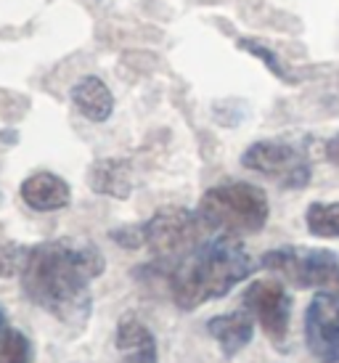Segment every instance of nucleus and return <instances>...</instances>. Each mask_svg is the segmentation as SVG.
I'll list each match as a JSON object with an SVG mask.
<instances>
[{
  "label": "nucleus",
  "instance_id": "aec40b11",
  "mask_svg": "<svg viewBox=\"0 0 339 363\" xmlns=\"http://www.w3.org/2000/svg\"><path fill=\"white\" fill-rule=\"evenodd\" d=\"M11 323H9V318H6V313H3V308H0V334L9 329Z\"/></svg>",
  "mask_w": 339,
  "mask_h": 363
},
{
  "label": "nucleus",
  "instance_id": "7ed1b4c3",
  "mask_svg": "<svg viewBox=\"0 0 339 363\" xmlns=\"http://www.w3.org/2000/svg\"><path fill=\"white\" fill-rule=\"evenodd\" d=\"M196 215L201 218L204 228L230 233V236H247L265 228L270 207L268 196L260 186L244 181H226L204 191Z\"/></svg>",
  "mask_w": 339,
  "mask_h": 363
},
{
  "label": "nucleus",
  "instance_id": "9b49d317",
  "mask_svg": "<svg viewBox=\"0 0 339 363\" xmlns=\"http://www.w3.org/2000/svg\"><path fill=\"white\" fill-rule=\"evenodd\" d=\"M207 332L220 345L223 355L233 358L252 342V337H255V315L247 308L236 313H226V315H215V318L207 321Z\"/></svg>",
  "mask_w": 339,
  "mask_h": 363
},
{
  "label": "nucleus",
  "instance_id": "a211bd4d",
  "mask_svg": "<svg viewBox=\"0 0 339 363\" xmlns=\"http://www.w3.org/2000/svg\"><path fill=\"white\" fill-rule=\"evenodd\" d=\"M111 239L125 247V250H138L143 247V225H130V228H120L111 233Z\"/></svg>",
  "mask_w": 339,
  "mask_h": 363
},
{
  "label": "nucleus",
  "instance_id": "6ab92c4d",
  "mask_svg": "<svg viewBox=\"0 0 339 363\" xmlns=\"http://www.w3.org/2000/svg\"><path fill=\"white\" fill-rule=\"evenodd\" d=\"M326 160L339 167V133L337 135H331L329 141H326Z\"/></svg>",
  "mask_w": 339,
  "mask_h": 363
},
{
  "label": "nucleus",
  "instance_id": "dca6fc26",
  "mask_svg": "<svg viewBox=\"0 0 339 363\" xmlns=\"http://www.w3.org/2000/svg\"><path fill=\"white\" fill-rule=\"evenodd\" d=\"M24 255H27V247H19L13 242L0 244V276L3 279L16 276L21 271V265H24Z\"/></svg>",
  "mask_w": 339,
  "mask_h": 363
},
{
  "label": "nucleus",
  "instance_id": "20e7f679",
  "mask_svg": "<svg viewBox=\"0 0 339 363\" xmlns=\"http://www.w3.org/2000/svg\"><path fill=\"white\" fill-rule=\"evenodd\" d=\"M262 268L279 273L297 289L339 292V255L316 247H279L262 255Z\"/></svg>",
  "mask_w": 339,
  "mask_h": 363
},
{
  "label": "nucleus",
  "instance_id": "f03ea898",
  "mask_svg": "<svg viewBox=\"0 0 339 363\" xmlns=\"http://www.w3.org/2000/svg\"><path fill=\"white\" fill-rule=\"evenodd\" d=\"M255 273V260L239 236L215 233L201 239L183 260L167 271L170 294L180 311H196L210 300H220Z\"/></svg>",
  "mask_w": 339,
  "mask_h": 363
},
{
  "label": "nucleus",
  "instance_id": "f3484780",
  "mask_svg": "<svg viewBox=\"0 0 339 363\" xmlns=\"http://www.w3.org/2000/svg\"><path fill=\"white\" fill-rule=\"evenodd\" d=\"M241 48L244 51H250V53H255V56H260V61L262 64H268V69L273 72V74H279V77H289L287 74V69H284V64L279 61V56L270 51V48H265V45H260V43H252V40H241Z\"/></svg>",
  "mask_w": 339,
  "mask_h": 363
},
{
  "label": "nucleus",
  "instance_id": "1a4fd4ad",
  "mask_svg": "<svg viewBox=\"0 0 339 363\" xmlns=\"http://www.w3.org/2000/svg\"><path fill=\"white\" fill-rule=\"evenodd\" d=\"M21 202L35 212H56L70 207L72 202V189L70 183L59 178L56 172L40 170L32 172L27 181L21 183Z\"/></svg>",
  "mask_w": 339,
  "mask_h": 363
},
{
  "label": "nucleus",
  "instance_id": "f257e3e1",
  "mask_svg": "<svg viewBox=\"0 0 339 363\" xmlns=\"http://www.w3.org/2000/svg\"><path fill=\"white\" fill-rule=\"evenodd\" d=\"M106 268L93 242L53 239L27 247L19 271L21 292L32 305L50 313L56 321L80 329L93 308L90 286Z\"/></svg>",
  "mask_w": 339,
  "mask_h": 363
},
{
  "label": "nucleus",
  "instance_id": "4468645a",
  "mask_svg": "<svg viewBox=\"0 0 339 363\" xmlns=\"http://www.w3.org/2000/svg\"><path fill=\"white\" fill-rule=\"evenodd\" d=\"M305 225L318 239H339V202H313L305 212Z\"/></svg>",
  "mask_w": 339,
  "mask_h": 363
},
{
  "label": "nucleus",
  "instance_id": "423d86ee",
  "mask_svg": "<svg viewBox=\"0 0 339 363\" xmlns=\"http://www.w3.org/2000/svg\"><path fill=\"white\" fill-rule=\"evenodd\" d=\"M241 164L247 170L276 181L284 189H305L313 175L310 157L305 154V149L297 143L279 141V138L252 143L250 149L241 154Z\"/></svg>",
  "mask_w": 339,
  "mask_h": 363
},
{
  "label": "nucleus",
  "instance_id": "2eb2a0df",
  "mask_svg": "<svg viewBox=\"0 0 339 363\" xmlns=\"http://www.w3.org/2000/svg\"><path fill=\"white\" fill-rule=\"evenodd\" d=\"M0 363H32L30 337L19 329L9 326L0 334Z\"/></svg>",
  "mask_w": 339,
  "mask_h": 363
},
{
  "label": "nucleus",
  "instance_id": "f8f14e48",
  "mask_svg": "<svg viewBox=\"0 0 339 363\" xmlns=\"http://www.w3.org/2000/svg\"><path fill=\"white\" fill-rule=\"evenodd\" d=\"M88 183L101 196L128 199L133 194V167L128 160H120V157L96 160L88 170Z\"/></svg>",
  "mask_w": 339,
  "mask_h": 363
},
{
  "label": "nucleus",
  "instance_id": "0eeeda50",
  "mask_svg": "<svg viewBox=\"0 0 339 363\" xmlns=\"http://www.w3.org/2000/svg\"><path fill=\"white\" fill-rule=\"evenodd\" d=\"M241 305L257 318L260 329L268 334L270 342L281 345L287 340L291 318V297L284 289V284L270 281V279L252 281L241 297Z\"/></svg>",
  "mask_w": 339,
  "mask_h": 363
},
{
  "label": "nucleus",
  "instance_id": "ddd939ff",
  "mask_svg": "<svg viewBox=\"0 0 339 363\" xmlns=\"http://www.w3.org/2000/svg\"><path fill=\"white\" fill-rule=\"evenodd\" d=\"M70 96L74 109L90 122H106L111 117V111H114V96L106 88V82L96 77V74H88L80 82H74Z\"/></svg>",
  "mask_w": 339,
  "mask_h": 363
},
{
  "label": "nucleus",
  "instance_id": "9d476101",
  "mask_svg": "<svg viewBox=\"0 0 339 363\" xmlns=\"http://www.w3.org/2000/svg\"><path fill=\"white\" fill-rule=\"evenodd\" d=\"M114 347L120 353L122 363H160V347H157V337L143 321L135 315H125L117 323V334H114Z\"/></svg>",
  "mask_w": 339,
  "mask_h": 363
},
{
  "label": "nucleus",
  "instance_id": "39448f33",
  "mask_svg": "<svg viewBox=\"0 0 339 363\" xmlns=\"http://www.w3.org/2000/svg\"><path fill=\"white\" fill-rule=\"evenodd\" d=\"M204 223L186 207H162L151 220L143 223V247H149L154 262L162 268H175L201 242Z\"/></svg>",
  "mask_w": 339,
  "mask_h": 363
},
{
  "label": "nucleus",
  "instance_id": "6e6552de",
  "mask_svg": "<svg viewBox=\"0 0 339 363\" xmlns=\"http://www.w3.org/2000/svg\"><path fill=\"white\" fill-rule=\"evenodd\" d=\"M308 350L323 363H339V292H318L305 313Z\"/></svg>",
  "mask_w": 339,
  "mask_h": 363
}]
</instances>
